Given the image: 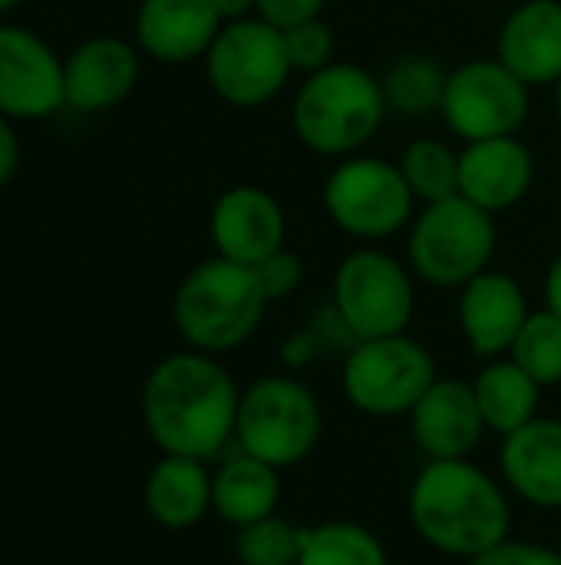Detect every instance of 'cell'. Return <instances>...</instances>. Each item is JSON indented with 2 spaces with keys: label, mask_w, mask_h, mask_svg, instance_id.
Returning <instances> with one entry per match:
<instances>
[{
  "label": "cell",
  "mask_w": 561,
  "mask_h": 565,
  "mask_svg": "<svg viewBox=\"0 0 561 565\" xmlns=\"http://www.w3.org/2000/svg\"><path fill=\"white\" fill-rule=\"evenodd\" d=\"M241 394L231 374L202 351L172 354L145 381L142 414L159 450L212 460L235 437Z\"/></svg>",
  "instance_id": "1"
},
{
  "label": "cell",
  "mask_w": 561,
  "mask_h": 565,
  "mask_svg": "<svg viewBox=\"0 0 561 565\" xmlns=\"http://www.w3.org/2000/svg\"><path fill=\"white\" fill-rule=\"evenodd\" d=\"M407 507L420 540L446 556L476 559L509 540V500L470 460H430L413 480Z\"/></svg>",
  "instance_id": "2"
},
{
  "label": "cell",
  "mask_w": 561,
  "mask_h": 565,
  "mask_svg": "<svg viewBox=\"0 0 561 565\" xmlns=\"http://www.w3.org/2000/svg\"><path fill=\"white\" fill-rule=\"evenodd\" d=\"M387 116L380 79L357 63H331L311 73L291 106L298 139L317 156H354Z\"/></svg>",
  "instance_id": "3"
},
{
  "label": "cell",
  "mask_w": 561,
  "mask_h": 565,
  "mask_svg": "<svg viewBox=\"0 0 561 565\" xmlns=\"http://www.w3.org/2000/svg\"><path fill=\"white\" fill-rule=\"evenodd\" d=\"M268 305L251 265L215 255L195 265L179 285L175 324L195 351L225 354L258 331Z\"/></svg>",
  "instance_id": "4"
},
{
  "label": "cell",
  "mask_w": 561,
  "mask_h": 565,
  "mask_svg": "<svg viewBox=\"0 0 561 565\" xmlns=\"http://www.w3.org/2000/svg\"><path fill=\"white\" fill-rule=\"evenodd\" d=\"M496 215L463 195L430 202L410 225L407 255L413 271L436 288H463L496 255Z\"/></svg>",
  "instance_id": "5"
},
{
  "label": "cell",
  "mask_w": 561,
  "mask_h": 565,
  "mask_svg": "<svg viewBox=\"0 0 561 565\" xmlns=\"http://www.w3.org/2000/svg\"><path fill=\"white\" fill-rule=\"evenodd\" d=\"M324 417L308 384L294 377H261L238 404L235 440L245 454L284 470L298 467L321 444Z\"/></svg>",
  "instance_id": "6"
},
{
  "label": "cell",
  "mask_w": 561,
  "mask_h": 565,
  "mask_svg": "<svg viewBox=\"0 0 561 565\" xmlns=\"http://www.w3.org/2000/svg\"><path fill=\"white\" fill-rule=\"evenodd\" d=\"M344 394L367 417H410L417 401L433 387V354L403 334L357 341L344 361Z\"/></svg>",
  "instance_id": "7"
},
{
  "label": "cell",
  "mask_w": 561,
  "mask_h": 565,
  "mask_svg": "<svg viewBox=\"0 0 561 565\" xmlns=\"http://www.w3.org/2000/svg\"><path fill=\"white\" fill-rule=\"evenodd\" d=\"M331 295L341 324L357 341L403 334L417 308L410 271L380 248L350 252L334 271Z\"/></svg>",
  "instance_id": "8"
},
{
  "label": "cell",
  "mask_w": 561,
  "mask_h": 565,
  "mask_svg": "<svg viewBox=\"0 0 561 565\" xmlns=\"http://www.w3.org/2000/svg\"><path fill=\"white\" fill-rule=\"evenodd\" d=\"M417 195L410 192L400 162L380 156H347L324 182V209L331 222L354 238H390L413 218Z\"/></svg>",
  "instance_id": "9"
},
{
  "label": "cell",
  "mask_w": 561,
  "mask_h": 565,
  "mask_svg": "<svg viewBox=\"0 0 561 565\" xmlns=\"http://www.w3.org/2000/svg\"><path fill=\"white\" fill-rule=\"evenodd\" d=\"M205 70L212 89L238 109L271 103L294 73L284 46V30L271 26L261 17L225 23L205 53Z\"/></svg>",
  "instance_id": "10"
},
{
  "label": "cell",
  "mask_w": 561,
  "mask_h": 565,
  "mask_svg": "<svg viewBox=\"0 0 561 565\" xmlns=\"http://www.w3.org/2000/svg\"><path fill=\"white\" fill-rule=\"evenodd\" d=\"M440 113L466 142L516 136L529 116V86L499 56L470 60L450 73Z\"/></svg>",
  "instance_id": "11"
},
{
  "label": "cell",
  "mask_w": 561,
  "mask_h": 565,
  "mask_svg": "<svg viewBox=\"0 0 561 565\" xmlns=\"http://www.w3.org/2000/svg\"><path fill=\"white\" fill-rule=\"evenodd\" d=\"M66 103L63 66L43 40L26 30H0V113L40 119Z\"/></svg>",
  "instance_id": "12"
},
{
  "label": "cell",
  "mask_w": 561,
  "mask_h": 565,
  "mask_svg": "<svg viewBox=\"0 0 561 565\" xmlns=\"http://www.w3.org/2000/svg\"><path fill=\"white\" fill-rule=\"evenodd\" d=\"M208 228L222 258L255 268L284 248L288 218L271 192L258 185H231L212 205Z\"/></svg>",
  "instance_id": "13"
},
{
  "label": "cell",
  "mask_w": 561,
  "mask_h": 565,
  "mask_svg": "<svg viewBox=\"0 0 561 565\" xmlns=\"http://www.w3.org/2000/svg\"><path fill=\"white\" fill-rule=\"evenodd\" d=\"M460 328L476 358L509 354L529 311L522 285L506 271H483L460 288Z\"/></svg>",
  "instance_id": "14"
},
{
  "label": "cell",
  "mask_w": 561,
  "mask_h": 565,
  "mask_svg": "<svg viewBox=\"0 0 561 565\" xmlns=\"http://www.w3.org/2000/svg\"><path fill=\"white\" fill-rule=\"evenodd\" d=\"M410 430L430 460H466L486 434L473 384L436 377L410 411Z\"/></svg>",
  "instance_id": "15"
},
{
  "label": "cell",
  "mask_w": 561,
  "mask_h": 565,
  "mask_svg": "<svg viewBox=\"0 0 561 565\" xmlns=\"http://www.w3.org/2000/svg\"><path fill=\"white\" fill-rule=\"evenodd\" d=\"M536 179V159L519 136L466 142L460 152V195L486 212L519 205Z\"/></svg>",
  "instance_id": "16"
},
{
  "label": "cell",
  "mask_w": 561,
  "mask_h": 565,
  "mask_svg": "<svg viewBox=\"0 0 561 565\" xmlns=\"http://www.w3.org/2000/svg\"><path fill=\"white\" fill-rule=\"evenodd\" d=\"M496 56L529 86L561 79V0H526L499 26Z\"/></svg>",
  "instance_id": "17"
},
{
  "label": "cell",
  "mask_w": 561,
  "mask_h": 565,
  "mask_svg": "<svg viewBox=\"0 0 561 565\" xmlns=\"http://www.w3.org/2000/svg\"><path fill=\"white\" fill-rule=\"evenodd\" d=\"M222 26L215 0H142L136 13V36L142 50L162 63L205 56Z\"/></svg>",
  "instance_id": "18"
},
{
  "label": "cell",
  "mask_w": 561,
  "mask_h": 565,
  "mask_svg": "<svg viewBox=\"0 0 561 565\" xmlns=\"http://www.w3.org/2000/svg\"><path fill=\"white\" fill-rule=\"evenodd\" d=\"M503 477L532 507L561 510V420L536 417L503 437Z\"/></svg>",
  "instance_id": "19"
},
{
  "label": "cell",
  "mask_w": 561,
  "mask_h": 565,
  "mask_svg": "<svg viewBox=\"0 0 561 565\" xmlns=\"http://www.w3.org/2000/svg\"><path fill=\"white\" fill-rule=\"evenodd\" d=\"M139 79V56L129 43L116 36H96L76 46L63 66L66 103L83 113L109 109L129 96Z\"/></svg>",
  "instance_id": "20"
},
{
  "label": "cell",
  "mask_w": 561,
  "mask_h": 565,
  "mask_svg": "<svg viewBox=\"0 0 561 565\" xmlns=\"http://www.w3.org/2000/svg\"><path fill=\"white\" fill-rule=\"evenodd\" d=\"M145 507L165 530H188L212 510V477L202 460L165 454L145 480Z\"/></svg>",
  "instance_id": "21"
},
{
  "label": "cell",
  "mask_w": 561,
  "mask_h": 565,
  "mask_svg": "<svg viewBox=\"0 0 561 565\" xmlns=\"http://www.w3.org/2000/svg\"><path fill=\"white\" fill-rule=\"evenodd\" d=\"M278 500H281L278 467H271L245 450L238 457L225 460L222 470L212 477V507L225 523H231L238 530L274 516Z\"/></svg>",
  "instance_id": "22"
},
{
  "label": "cell",
  "mask_w": 561,
  "mask_h": 565,
  "mask_svg": "<svg viewBox=\"0 0 561 565\" xmlns=\"http://www.w3.org/2000/svg\"><path fill=\"white\" fill-rule=\"evenodd\" d=\"M473 391H476V404L486 420V430L509 437L539 417V391L542 387L513 358L489 361L479 371V377L473 381Z\"/></svg>",
  "instance_id": "23"
},
{
  "label": "cell",
  "mask_w": 561,
  "mask_h": 565,
  "mask_svg": "<svg viewBox=\"0 0 561 565\" xmlns=\"http://www.w3.org/2000/svg\"><path fill=\"white\" fill-rule=\"evenodd\" d=\"M446 79L450 73L433 60V56H403L397 60L387 76L380 79L384 99H387V113H400L410 119H420L427 113H440L443 106V93H446Z\"/></svg>",
  "instance_id": "24"
},
{
  "label": "cell",
  "mask_w": 561,
  "mask_h": 565,
  "mask_svg": "<svg viewBox=\"0 0 561 565\" xmlns=\"http://www.w3.org/2000/svg\"><path fill=\"white\" fill-rule=\"evenodd\" d=\"M298 565H390V559L367 526L334 520L304 530Z\"/></svg>",
  "instance_id": "25"
},
{
  "label": "cell",
  "mask_w": 561,
  "mask_h": 565,
  "mask_svg": "<svg viewBox=\"0 0 561 565\" xmlns=\"http://www.w3.org/2000/svg\"><path fill=\"white\" fill-rule=\"evenodd\" d=\"M400 172L423 205L460 195V152L443 139H413L400 156Z\"/></svg>",
  "instance_id": "26"
},
{
  "label": "cell",
  "mask_w": 561,
  "mask_h": 565,
  "mask_svg": "<svg viewBox=\"0 0 561 565\" xmlns=\"http://www.w3.org/2000/svg\"><path fill=\"white\" fill-rule=\"evenodd\" d=\"M509 358L539 384L552 387L561 384V318L555 311L542 308L532 311L509 351Z\"/></svg>",
  "instance_id": "27"
},
{
  "label": "cell",
  "mask_w": 561,
  "mask_h": 565,
  "mask_svg": "<svg viewBox=\"0 0 561 565\" xmlns=\"http://www.w3.org/2000/svg\"><path fill=\"white\" fill-rule=\"evenodd\" d=\"M301 536L304 530L291 526L288 520L268 516L238 530L235 556L241 565H298Z\"/></svg>",
  "instance_id": "28"
},
{
  "label": "cell",
  "mask_w": 561,
  "mask_h": 565,
  "mask_svg": "<svg viewBox=\"0 0 561 565\" xmlns=\"http://www.w3.org/2000/svg\"><path fill=\"white\" fill-rule=\"evenodd\" d=\"M284 46H288L291 70L311 76V73H317V70H324V66L334 63L337 40H334V30L317 17V20L288 26L284 30Z\"/></svg>",
  "instance_id": "29"
},
{
  "label": "cell",
  "mask_w": 561,
  "mask_h": 565,
  "mask_svg": "<svg viewBox=\"0 0 561 565\" xmlns=\"http://www.w3.org/2000/svg\"><path fill=\"white\" fill-rule=\"evenodd\" d=\"M255 275H258L268 301H281V298H288L301 285L304 268H301V258L298 255H291L288 248H281V252L268 255L261 265H255Z\"/></svg>",
  "instance_id": "30"
},
{
  "label": "cell",
  "mask_w": 561,
  "mask_h": 565,
  "mask_svg": "<svg viewBox=\"0 0 561 565\" xmlns=\"http://www.w3.org/2000/svg\"><path fill=\"white\" fill-rule=\"evenodd\" d=\"M470 565H559V553L529 540H503L493 550L470 559Z\"/></svg>",
  "instance_id": "31"
},
{
  "label": "cell",
  "mask_w": 561,
  "mask_h": 565,
  "mask_svg": "<svg viewBox=\"0 0 561 565\" xmlns=\"http://www.w3.org/2000/svg\"><path fill=\"white\" fill-rule=\"evenodd\" d=\"M327 0H258V17L278 30L317 20Z\"/></svg>",
  "instance_id": "32"
},
{
  "label": "cell",
  "mask_w": 561,
  "mask_h": 565,
  "mask_svg": "<svg viewBox=\"0 0 561 565\" xmlns=\"http://www.w3.org/2000/svg\"><path fill=\"white\" fill-rule=\"evenodd\" d=\"M13 169H17V139L10 126L0 119V185L13 175Z\"/></svg>",
  "instance_id": "33"
},
{
  "label": "cell",
  "mask_w": 561,
  "mask_h": 565,
  "mask_svg": "<svg viewBox=\"0 0 561 565\" xmlns=\"http://www.w3.org/2000/svg\"><path fill=\"white\" fill-rule=\"evenodd\" d=\"M215 10H218L222 23H235V20L258 13V0H215Z\"/></svg>",
  "instance_id": "34"
},
{
  "label": "cell",
  "mask_w": 561,
  "mask_h": 565,
  "mask_svg": "<svg viewBox=\"0 0 561 565\" xmlns=\"http://www.w3.org/2000/svg\"><path fill=\"white\" fill-rule=\"evenodd\" d=\"M546 308L561 318V252L546 271Z\"/></svg>",
  "instance_id": "35"
},
{
  "label": "cell",
  "mask_w": 561,
  "mask_h": 565,
  "mask_svg": "<svg viewBox=\"0 0 561 565\" xmlns=\"http://www.w3.org/2000/svg\"><path fill=\"white\" fill-rule=\"evenodd\" d=\"M555 113H559V119H561V79L555 83Z\"/></svg>",
  "instance_id": "36"
},
{
  "label": "cell",
  "mask_w": 561,
  "mask_h": 565,
  "mask_svg": "<svg viewBox=\"0 0 561 565\" xmlns=\"http://www.w3.org/2000/svg\"><path fill=\"white\" fill-rule=\"evenodd\" d=\"M13 3H20V0H0V10H10Z\"/></svg>",
  "instance_id": "37"
},
{
  "label": "cell",
  "mask_w": 561,
  "mask_h": 565,
  "mask_svg": "<svg viewBox=\"0 0 561 565\" xmlns=\"http://www.w3.org/2000/svg\"><path fill=\"white\" fill-rule=\"evenodd\" d=\"M555 553H559V565H561V550H555Z\"/></svg>",
  "instance_id": "38"
}]
</instances>
